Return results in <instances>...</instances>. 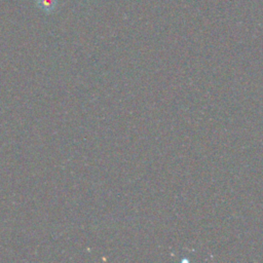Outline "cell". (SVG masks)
<instances>
[{"instance_id":"6da1fadb","label":"cell","mask_w":263,"mask_h":263,"mask_svg":"<svg viewBox=\"0 0 263 263\" xmlns=\"http://www.w3.org/2000/svg\"><path fill=\"white\" fill-rule=\"evenodd\" d=\"M41 5L43 7L50 8L51 6H53V1L52 0H41Z\"/></svg>"}]
</instances>
